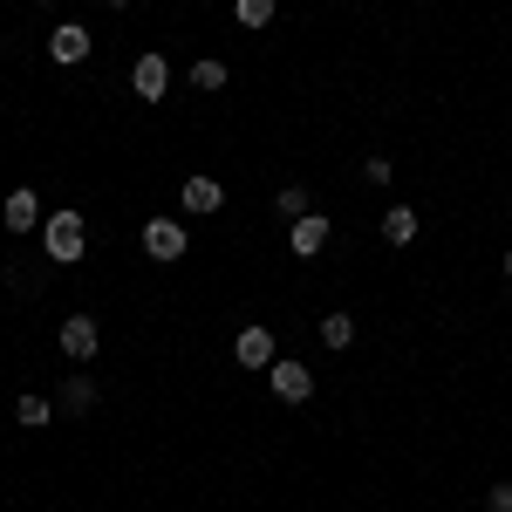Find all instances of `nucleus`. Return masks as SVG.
Returning <instances> with one entry per match:
<instances>
[{
	"mask_svg": "<svg viewBox=\"0 0 512 512\" xmlns=\"http://www.w3.org/2000/svg\"><path fill=\"white\" fill-rule=\"evenodd\" d=\"M192 89L198 96H219L226 89V62H192Z\"/></svg>",
	"mask_w": 512,
	"mask_h": 512,
	"instance_id": "15",
	"label": "nucleus"
},
{
	"mask_svg": "<svg viewBox=\"0 0 512 512\" xmlns=\"http://www.w3.org/2000/svg\"><path fill=\"white\" fill-rule=\"evenodd\" d=\"M274 7H280V0H233L239 28H267V21H274Z\"/></svg>",
	"mask_w": 512,
	"mask_h": 512,
	"instance_id": "16",
	"label": "nucleus"
},
{
	"mask_svg": "<svg viewBox=\"0 0 512 512\" xmlns=\"http://www.w3.org/2000/svg\"><path fill=\"white\" fill-rule=\"evenodd\" d=\"M14 417H21V431H48V417H55V403L35 390H21V403H14Z\"/></svg>",
	"mask_w": 512,
	"mask_h": 512,
	"instance_id": "13",
	"label": "nucleus"
},
{
	"mask_svg": "<svg viewBox=\"0 0 512 512\" xmlns=\"http://www.w3.org/2000/svg\"><path fill=\"white\" fill-rule=\"evenodd\" d=\"M362 178H369V185H390V158H383V151H376V158H362Z\"/></svg>",
	"mask_w": 512,
	"mask_h": 512,
	"instance_id": "19",
	"label": "nucleus"
},
{
	"mask_svg": "<svg viewBox=\"0 0 512 512\" xmlns=\"http://www.w3.org/2000/svg\"><path fill=\"white\" fill-rule=\"evenodd\" d=\"M485 512H512V478H499V485L485 492Z\"/></svg>",
	"mask_w": 512,
	"mask_h": 512,
	"instance_id": "18",
	"label": "nucleus"
},
{
	"mask_svg": "<svg viewBox=\"0 0 512 512\" xmlns=\"http://www.w3.org/2000/svg\"><path fill=\"white\" fill-rule=\"evenodd\" d=\"M287 239H294V253H301V260H315V253H328L335 226H328L321 212H301V219H287Z\"/></svg>",
	"mask_w": 512,
	"mask_h": 512,
	"instance_id": "7",
	"label": "nucleus"
},
{
	"mask_svg": "<svg viewBox=\"0 0 512 512\" xmlns=\"http://www.w3.org/2000/svg\"><path fill=\"white\" fill-rule=\"evenodd\" d=\"M130 89H137L144 103H164V96H171V62H164V55H137V69H130Z\"/></svg>",
	"mask_w": 512,
	"mask_h": 512,
	"instance_id": "6",
	"label": "nucleus"
},
{
	"mask_svg": "<svg viewBox=\"0 0 512 512\" xmlns=\"http://www.w3.org/2000/svg\"><path fill=\"white\" fill-rule=\"evenodd\" d=\"M89 48H96V35H89L82 21H62V28L48 35V55H55L62 69H76V62H89Z\"/></svg>",
	"mask_w": 512,
	"mask_h": 512,
	"instance_id": "5",
	"label": "nucleus"
},
{
	"mask_svg": "<svg viewBox=\"0 0 512 512\" xmlns=\"http://www.w3.org/2000/svg\"><path fill=\"white\" fill-rule=\"evenodd\" d=\"M41 219H48V212H41V192H28V185H21V192H7L0 226H7L14 239H21V233H41Z\"/></svg>",
	"mask_w": 512,
	"mask_h": 512,
	"instance_id": "4",
	"label": "nucleus"
},
{
	"mask_svg": "<svg viewBox=\"0 0 512 512\" xmlns=\"http://www.w3.org/2000/svg\"><path fill=\"white\" fill-rule=\"evenodd\" d=\"M226 205V192H219V178H185V212L192 219H205V212H219Z\"/></svg>",
	"mask_w": 512,
	"mask_h": 512,
	"instance_id": "11",
	"label": "nucleus"
},
{
	"mask_svg": "<svg viewBox=\"0 0 512 512\" xmlns=\"http://www.w3.org/2000/svg\"><path fill=\"white\" fill-rule=\"evenodd\" d=\"M506 280H512V253H506Z\"/></svg>",
	"mask_w": 512,
	"mask_h": 512,
	"instance_id": "20",
	"label": "nucleus"
},
{
	"mask_svg": "<svg viewBox=\"0 0 512 512\" xmlns=\"http://www.w3.org/2000/svg\"><path fill=\"white\" fill-rule=\"evenodd\" d=\"M417 233H424L417 205H390V212H383V239H390V246H410Z\"/></svg>",
	"mask_w": 512,
	"mask_h": 512,
	"instance_id": "10",
	"label": "nucleus"
},
{
	"mask_svg": "<svg viewBox=\"0 0 512 512\" xmlns=\"http://www.w3.org/2000/svg\"><path fill=\"white\" fill-rule=\"evenodd\" d=\"M144 253L151 260H185V219H151L144 226Z\"/></svg>",
	"mask_w": 512,
	"mask_h": 512,
	"instance_id": "8",
	"label": "nucleus"
},
{
	"mask_svg": "<svg viewBox=\"0 0 512 512\" xmlns=\"http://www.w3.org/2000/svg\"><path fill=\"white\" fill-rule=\"evenodd\" d=\"M274 205H280V212H287V219H301V212H308V192H301V185H287V192H280Z\"/></svg>",
	"mask_w": 512,
	"mask_h": 512,
	"instance_id": "17",
	"label": "nucleus"
},
{
	"mask_svg": "<svg viewBox=\"0 0 512 512\" xmlns=\"http://www.w3.org/2000/svg\"><path fill=\"white\" fill-rule=\"evenodd\" d=\"M267 383H274L280 403H308V396H315V369H308V362H294V355H280L274 369H267Z\"/></svg>",
	"mask_w": 512,
	"mask_h": 512,
	"instance_id": "3",
	"label": "nucleus"
},
{
	"mask_svg": "<svg viewBox=\"0 0 512 512\" xmlns=\"http://www.w3.org/2000/svg\"><path fill=\"white\" fill-rule=\"evenodd\" d=\"M62 410H69V417H89V410H96V383L69 369V383H62Z\"/></svg>",
	"mask_w": 512,
	"mask_h": 512,
	"instance_id": "12",
	"label": "nucleus"
},
{
	"mask_svg": "<svg viewBox=\"0 0 512 512\" xmlns=\"http://www.w3.org/2000/svg\"><path fill=\"white\" fill-rule=\"evenodd\" d=\"M233 355H239V369H274V362H280V355H274V335H267V328H239Z\"/></svg>",
	"mask_w": 512,
	"mask_h": 512,
	"instance_id": "9",
	"label": "nucleus"
},
{
	"mask_svg": "<svg viewBox=\"0 0 512 512\" xmlns=\"http://www.w3.org/2000/svg\"><path fill=\"white\" fill-rule=\"evenodd\" d=\"M55 342H62V355L82 369V362H96V349H103V328H96V315H69Z\"/></svg>",
	"mask_w": 512,
	"mask_h": 512,
	"instance_id": "2",
	"label": "nucleus"
},
{
	"mask_svg": "<svg viewBox=\"0 0 512 512\" xmlns=\"http://www.w3.org/2000/svg\"><path fill=\"white\" fill-rule=\"evenodd\" d=\"M110 7H130V0H110Z\"/></svg>",
	"mask_w": 512,
	"mask_h": 512,
	"instance_id": "21",
	"label": "nucleus"
},
{
	"mask_svg": "<svg viewBox=\"0 0 512 512\" xmlns=\"http://www.w3.org/2000/svg\"><path fill=\"white\" fill-rule=\"evenodd\" d=\"M41 246H48V260H55V267H76V260H82V246H89V226H82L76 205H55V212L41 219Z\"/></svg>",
	"mask_w": 512,
	"mask_h": 512,
	"instance_id": "1",
	"label": "nucleus"
},
{
	"mask_svg": "<svg viewBox=\"0 0 512 512\" xmlns=\"http://www.w3.org/2000/svg\"><path fill=\"white\" fill-rule=\"evenodd\" d=\"M349 342H355V315H321V349L342 355Z\"/></svg>",
	"mask_w": 512,
	"mask_h": 512,
	"instance_id": "14",
	"label": "nucleus"
}]
</instances>
